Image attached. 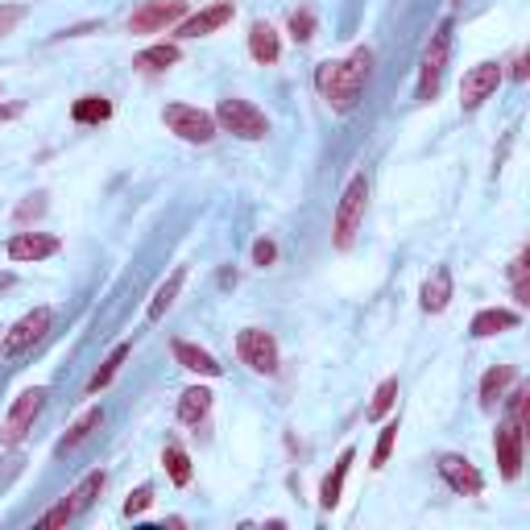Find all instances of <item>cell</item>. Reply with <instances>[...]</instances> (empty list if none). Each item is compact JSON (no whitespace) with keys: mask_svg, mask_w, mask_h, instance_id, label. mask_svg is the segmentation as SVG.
<instances>
[{"mask_svg":"<svg viewBox=\"0 0 530 530\" xmlns=\"http://www.w3.org/2000/svg\"><path fill=\"white\" fill-rule=\"evenodd\" d=\"M71 518H75V514L67 510V501H62V506H54V510H46V514H41V518H38V526H41V530H54V526H67Z\"/></svg>","mask_w":530,"mask_h":530,"instance_id":"obj_36","label":"cell"},{"mask_svg":"<svg viewBox=\"0 0 530 530\" xmlns=\"http://www.w3.org/2000/svg\"><path fill=\"white\" fill-rule=\"evenodd\" d=\"M435 469H439V477L448 480V489L452 493H460V498H477L480 493V472H477V464H472L469 456H460V452H443V456H435Z\"/></svg>","mask_w":530,"mask_h":530,"instance_id":"obj_10","label":"cell"},{"mask_svg":"<svg viewBox=\"0 0 530 530\" xmlns=\"http://www.w3.org/2000/svg\"><path fill=\"white\" fill-rule=\"evenodd\" d=\"M418 303H423V311H427V315H439V311L452 303V274H448V270H435V274L423 282Z\"/></svg>","mask_w":530,"mask_h":530,"instance_id":"obj_21","label":"cell"},{"mask_svg":"<svg viewBox=\"0 0 530 530\" xmlns=\"http://www.w3.org/2000/svg\"><path fill=\"white\" fill-rule=\"evenodd\" d=\"M41 407H46V386H33V389H25V394H17V402H13L5 423H0V448H17L21 439L30 435Z\"/></svg>","mask_w":530,"mask_h":530,"instance_id":"obj_5","label":"cell"},{"mask_svg":"<svg viewBox=\"0 0 530 530\" xmlns=\"http://www.w3.org/2000/svg\"><path fill=\"white\" fill-rule=\"evenodd\" d=\"M514 79L526 83V54H518V62H514Z\"/></svg>","mask_w":530,"mask_h":530,"instance_id":"obj_39","label":"cell"},{"mask_svg":"<svg viewBox=\"0 0 530 530\" xmlns=\"http://www.w3.org/2000/svg\"><path fill=\"white\" fill-rule=\"evenodd\" d=\"M236 352L245 361L253 373H265V378H274L278 373V340L265 332V327H245L241 336H236Z\"/></svg>","mask_w":530,"mask_h":530,"instance_id":"obj_7","label":"cell"},{"mask_svg":"<svg viewBox=\"0 0 530 530\" xmlns=\"http://www.w3.org/2000/svg\"><path fill=\"white\" fill-rule=\"evenodd\" d=\"M290 38H295L298 46H306V41L315 38V13H311V9H295V13H290Z\"/></svg>","mask_w":530,"mask_h":530,"instance_id":"obj_32","label":"cell"},{"mask_svg":"<svg viewBox=\"0 0 530 530\" xmlns=\"http://www.w3.org/2000/svg\"><path fill=\"white\" fill-rule=\"evenodd\" d=\"M178 59H183V50H178L174 41H158V46H150V50L137 54L132 67H137V71H166V67H174Z\"/></svg>","mask_w":530,"mask_h":530,"instance_id":"obj_23","label":"cell"},{"mask_svg":"<svg viewBox=\"0 0 530 530\" xmlns=\"http://www.w3.org/2000/svg\"><path fill=\"white\" fill-rule=\"evenodd\" d=\"M46 332H50V306H33V311H25V315L9 327V336H5L0 352H5V357H17V352L38 344Z\"/></svg>","mask_w":530,"mask_h":530,"instance_id":"obj_9","label":"cell"},{"mask_svg":"<svg viewBox=\"0 0 530 530\" xmlns=\"http://www.w3.org/2000/svg\"><path fill=\"white\" fill-rule=\"evenodd\" d=\"M129 352H132V344H129V340H124V344H116L113 352H108V361L100 365V373H96V378L87 381V394H100V389L108 386V381H113L116 373H121V365H124V357H129Z\"/></svg>","mask_w":530,"mask_h":530,"instance_id":"obj_27","label":"cell"},{"mask_svg":"<svg viewBox=\"0 0 530 530\" xmlns=\"http://www.w3.org/2000/svg\"><path fill=\"white\" fill-rule=\"evenodd\" d=\"M394 402H398V381L389 378V381H381V386H378V394H373V402H369L365 415L373 418V423H381V418L389 415V407H394Z\"/></svg>","mask_w":530,"mask_h":530,"instance_id":"obj_29","label":"cell"},{"mask_svg":"<svg viewBox=\"0 0 530 530\" xmlns=\"http://www.w3.org/2000/svg\"><path fill=\"white\" fill-rule=\"evenodd\" d=\"M365 204H369V178L365 174H352L344 187V195H340V207H336V224H332V241H336V249H352V241H357L361 233V220H365Z\"/></svg>","mask_w":530,"mask_h":530,"instance_id":"obj_2","label":"cell"},{"mask_svg":"<svg viewBox=\"0 0 530 530\" xmlns=\"http://www.w3.org/2000/svg\"><path fill=\"white\" fill-rule=\"evenodd\" d=\"M352 460H357V452L344 448L336 456V464H332V472L324 477V485H319V506H324V510H336L340 506V493H344V477H348V469H352Z\"/></svg>","mask_w":530,"mask_h":530,"instance_id":"obj_17","label":"cell"},{"mask_svg":"<svg viewBox=\"0 0 530 530\" xmlns=\"http://www.w3.org/2000/svg\"><path fill=\"white\" fill-rule=\"evenodd\" d=\"M162 464H166V477L174 485H191V456H187L178 443H166L162 448Z\"/></svg>","mask_w":530,"mask_h":530,"instance_id":"obj_28","label":"cell"},{"mask_svg":"<svg viewBox=\"0 0 530 530\" xmlns=\"http://www.w3.org/2000/svg\"><path fill=\"white\" fill-rule=\"evenodd\" d=\"M113 116V100H104V96H79L71 104V121L75 124H104Z\"/></svg>","mask_w":530,"mask_h":530,"instance_id":"obj_24","label":"cell"},{"mask_svg":"<svg viewBox=\"0 0 530 530\" xmlns=\"http://www.w3.org/2000/svg\"><path fill=\"white\" fill-rule=\"evenodd\" d=\"M100 423H104V410H100V407L83 410V415L71 423V431H67V435L59 439V448H54V456H71L75 448H83V443H87V439H92L96 431H100Z\"/></svg>","mask_w":530,"mask_h":530,"instance_id":"obj_16","label":"cell"},{"mask_svg":"<svg viewBox=\"0 0 530 530\" xmlns=\"http://www.w3.org/2000/svg\"><path fill=\"white\" fill-rule=\"evenodd\" d=\"M187 17V0H145L142 9H132L129 33H162L166 25Z\"/></svg>","mask_w":530,"mask_h":530,"instance_id":"obj_8","label":"cell"},{"mask_svg":"<svg viewBox=\"0 0 530 530\" xmlns=\"http://www.w3.org/2000/svg\"><path fill=\"white\" fill-rule=\"evenodd\" d=\"M522 439H526V431L518 427V423H498V435H493V456H498V469L506 480H514L522 472Z\"/></svg>","mask_w":530,"mask_h":530,"instance_id":"obj_12","label":"cell"},{"mask_svg":"<svg viewBox=\"0 0 530 530\" xmlns=\"http://www.w3.org/2000/svg\"><path fill=\"white\" fill-rule=\"evenodd\" d=\"M274 257H278V245L261 236V241L253 245V261H257V265H274Z\"/></svg>","mask_w":530,"mask_h":530,"instance_id":"obj_37","label":"cell"},{"mask_svg":"<svg viewBox=\"0 0 530 530\" xmlns=\"http://www.w3.org/2000/svg\"><path fill=\"white\" fill-rule=\"evenodd\" d=\"M100 489H104V472L96 469V472H87V477H83L79 485L71 489V498H67V510H71V514L92 510V501L100 498Z\"/></svg>","mask_w":530,"mask_h":530,"instance_id":"obj_25","label":"cell"},{"mask_svg":"<svg viewBox=\"0 0 530 530\" xmlns=\"http://www.w3.org/2000/svg\"><path fill=\"white\" fill-rule=\"evenodd\" d=\"M498 83H501V62H477V67L464 75V83H460V108H464V113H477L480 104L498 92Z\"/></svg>","mask_w":530,"mask_h":530,"instance_id":"obj_11","label":"cell"},{"mask_svg":"<svg viewBox=\"0 0 530 530\" xmlns=\"http://www.w3.org/2000/svg\"><path fill=\"white\" fill-rule=\"evenodd\" d=\"M526 407H530V389L518 386V389L510 394V423H518L522 431H526Z\"/></svg>","mask_w":530,"mask_h":530,"instance_id":"obj_34","label":"cell"},{"mask_svg":"<svg viewBox=\"0 0 530 530\" xmlns=\"http://www.w3.org/2000/svg\"><path fill=\"white\" fill-rule=\"evenodd\" d=\"M215 124H220L224 132H233V137H241V142H261L265 132H270L265 113L257 108V104L241 100V96L220 100V108H215Z\"/></svg>","mask_w":530,"mask_h":530,"instance_id":"obj_4","label":"cell"},{"mask_svg":"<svg viewBox=\"0 0 530 530\" xmlns=\"http://www.w3.org/2000/svg\"><path fill=\"white\" fill-rule=\"evenodd\" d=\"M233 17H236V5H233V0H220V5H212V9L187 13L174 33H178V38H207V33H215L220 25H228Z\"/></svg>","mask_w":530,"mask_h":530,"instance_id":"obj_13","label":"cell"},{"mask_svg":"<svg viewBox=\"0 0 530 530\" xmlns=\"http://www.w3.org/2000/svg\"><path fill=\"white\" fill-rule=\"evenodd\" d=\"M514 378H518V369L514 365H493L485 378H480V407L493 410L498 407V398H506V389L514 386Z\"/></svg>","mask_w":530,"mask_h":530,"instance_id":"obj_20","label":"cell"},{"mask_svg":"<svg viewBox=\"0 0 530 530\" xmlns=\"http://www.w3.org/2000/svg\"><path fill=\"white\" fill-rule=\"evenodd\" d=\"M510 327H518V311H506V306H489V311H477L472 315V336L477 340H489L498 336V332H510Z\"/></svg>","mask_w":530,"mask_h":530,"instance_id":"obj_19","label":"cell"},{"mask_svg":"<svg viewBox=\"0 0 530 530\" xmlns=\"http://www.w3.org/2000/svg\"><path fill=\"white\" fill-rule=\"evenodd\" d=\"M530 257H526V249H522L518 257L510 261V282H514V298H518V306H530V282H526V270H530Z\"/></svg>","mask_w":530,"mask_h":530,"instance_id":"obj_30","label":"cell"},{"mask_svg":"<svg viewBox=\"0 0 530 530\" xmlns=\"http://www.w3.org/2000/svg\"><path fill=\"white\" fill-rule=\"evenodd\" d=\"M41 207H46V204H41V195H33V204H21V207H17V220H30V215H41Z\"/></svg>","mask_w":530,"mask_h":530,"instance_id":"obj_38","label":"cell"},{"mask_svg":"<svg viewBox=\"0 0 530 530\" xmlns=\"http://www.w3.org/2000/svg\"><path fill=\"white\" fill-rule=\"evenodd\" d=\"M207 410H212V389H204V386L183 389V398H178V418H183V423H191V427L204 423Z\"/></svg>","mask_w":530,"mask_h":530,"instance_id":"obj_22","label":"cell"},{"mask_svg":"<svg viewBox=\"0 0 530 530\" xmlns=\"http://www.w3.org/2000/svg\"><path fill=\"white\" fill-rule=\"evenodd\" d=\"M25 13H30L25 5H0V38H9L21 21H25Z\"/></svg>","mask_w":530,"mask_h":530,"instance_id":"obj_33","label":"cell"},{"mask_svg":"<svg viewBox=\"0 0 530 530\" xmlns=\"http://www.w3.org/2000/svg\"><path fill=\"white\" fill-rule=\"evenodd\" d=\"M448 54H452V21H443L435 33H431L427 50H423V62H418V100H435L439 83H443V71H448Z\"/></svg>","mask_w":530,"mask_h":530,"instance_id":"obj_3","label":"cell"},{"mask_svg":"<svg viewBox=\"0 0 530 530\" xmlns=\"http://www.w3.org/2000/svg\"><path fill=\"white\" fill-rule=\"evenodd\" d=\"M162 124L174 137H183V142H191V145L215 142V116L204 113V108H191V104H166Z\"/></svg>","mask_w":530,"mask_h":530,"instance_id":"obj_6","label":"cell"},{"mask_svg":"<svg viewBox=\"0 0 530 530\" xmlns=\"http://www.w3.org/2000/svg\"><path fill=\"white\" fill-rule=\"evenodd\" d=\"M394 443H398V418H389L386 427H381V435H378V448H373V469H386Z\"/></svg>","mask_w":530,"mask_h":530,"instance_id":"obj_31","label":"cell"},{"mask_svg":"<svg viewBox=\"0 0 530 530\" xmlns=\"http://www.w3.org/2000/svg\"><path fill=\"white\" fill-rule=\"evenodd\" d=\"M369 67H373V50L369 46H357L348 59H336V62H319L315 71V87L336 113H348L357 104L361 87L369 79Z\"/></svg>","mask_w":530,"mask_h":530,"instance_id":"obj_1","label":"cell"},{"mask_svg":"<svg viewBox=\"0 0 530 530\" xmlns=\"http://www.w3.org/2000/svg\"><path fill=\"white\" fill-rule=\"evenodd\" d=\"M59 253V236L50 233H17L9 241V257L13 261H41V257Z\"/></svg>","mask_w":530,"mask_h":530,"instance_id":"obj_15","label":"cell"},{"mask_svg":"<svg viewBox=\"0 0 530 530\" xmlns=\"http://www.w3.org/2000/svg\"><path fill=\"white\" fill-rule=\"evenodd\" d=\"M183 282H187V270H183V265H178V270H174V274L166 278L162 286H158V295H153V303H150V311H145V315H150V319H162L166 311H170V303H174V298H178V290H183Z\"/></svg>","mask_w":530,"mask_h":530,"instance_id":"obj_26","label":"cell"},{"mask_svg":"<svg viewBox=\"0 0 530 530\" xmlns=\"http://www.w3.org/2000/svg\"><path fill=\"white\" fill-rule=\"evenodd\" d=\"M150 506H153V489H150V485H142V489L129 493V501H124V514H129V518H137V514H145Z\"/></svg>","mask_w":530,"mask_h":530,"instance_id":"obj_35","label":"cell"},{"mask_svg":"<svg viewBox=\"0 0 530 530\" xmlns=\"http://www.w3.org/2000/svg\"><path fill=\"white\" fill-rule=\"evenodd\" d=\"M249 54H253L261 67H274L278 54H282V38L270 21H253V30H249Z\"/></svg>","mask_w":530,"mask_h":530,"instance_id":"obj_18","label":"cell"},{"mask_svg":"<svg viewBox=\"0 0 530 530\" xmlns=\"http://www.w3.org/2000/svg\"><path fill=\"white\" fill-rule=\"evenodd\" d=\"M13 116H21V104H5L0 108V121H13Z\"/></svg>","mask_w":530,"mask_h":530,"instance_id":"obj_40","label":"cell"},{"mask_svg":"<svg viewBox=\"0 0 530 530\" xmlns=\"http://www.w3.org/2000/svg\"><path fill=\"white\" fill-rule=\"evenodd\" d=\"M170 352H174V361H178L187 373H199V378H224V365H220L207 348L191 344V340H174Z\"/></svg>","mask_w":530,"mask_h":530,"instance_id":"obj_14","label":"cell"}]
</instances>
